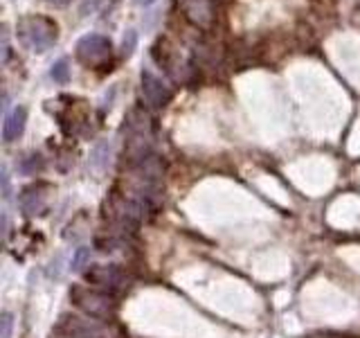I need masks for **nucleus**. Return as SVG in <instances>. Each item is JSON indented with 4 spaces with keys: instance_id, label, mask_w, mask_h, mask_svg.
<instances>
[{
    "instance_id": "nucleus-2",
    "label": "nucleus",
    "mask_w": 360,
    "mask_h": 338,
    "mask_svg": "<svg viewBox=\"0 0 360 338\" xmlns=\"http://www.w3.org/2000/svg\"><path fill=\"white\" fill-rule=\"evenodd\" d=\"M110 52V41L104 34H86L77 43V56L86 63H97Z\"/></svg>"
},
{
    "instance_id": "nucleus-7",
    "label": "nucleus",
    "mask_w": 360,
    "mask_h": 338,
    "mask_svg": "<svg viewBox=\"0 0 360 338\" xmlns=\"http://www.w3.org/2000/svg\"><path fill=\"white\" fill-rule=\"evenodd\" d=\"M9 332H11V318L5 313V318H3V338H9Z\"/></svg>"
},
{
    "instance_id": "nucleus-3",
    "label": "nucleus",
    "mask_w": 360,
    "mask_h": 338,
    "mask_svg": "<svg viewBox=\"0 0 360 338\" xmlns=\"http://www.w3.org/2000/svg\"><path fill=\"white\" fill-rule=\"evenodd\" d=\"M142 93L155 106H160L162 101L169 97V90L165 88V84L151 70H142Z\"/></svg>"
},
{
    "instance_id": "nucleus-6",
    "label": "nucleus",
    "mask_w": 360,
    "mask_h": 338,
    "mask_svg": "<svg viewBox=\"0 0 360 338\" xmlns=\"http://www.w3.org/2000/svg\"><path fill=\"white\" fill-rule=\"evenodd\" d=\"M135 45H138V34H135V30H129L127 37H124V43H122V54L124 56H131Z\"/></svg>"
},
{
    "instance_id": "nucleus-9",
    "label": "nucleus",
    "mask_w": 360,
    "mask_h": 338,
    "mask_svg": "<svg viewBox=\"0 0 360 338\" xmlns=\"http://www.w3.org/2000/svg\"><path fill=\"white\" fill-rule=\"evenodd\" d=\"M133 3H135V5H144V7H146V5H151L153 0H133Z\"/></svg>"
},
{
    "instance_id": "nucleus-8",
    "label": "nucleus",
    "mask_w": 360,
    "mask_h": 338,
    "mask_svg": "<svg viewBox=\"0 0 360 338\" xmlns=\"http://www.w3.org/2000/svg\"><path fill=\"white\" fill-rule=\"evenodd\" d=\"M45 3H52V5H68L70 0H45Z\"/></svg>"
},
{
    "instance_id": "nucleus-1",
    "label": "nucleus",
    "mask_w": 360,
    "mask_h": 338,
    "mask_svg": "<svg viewBox=\"0 0 360 338\" xmlns=\"http://www.w3.org/2000/svg\"><path fill=\"white\" fill-rule=\"evenodd\" d=\"M18 37L34 52H45L56 43V25L45 16H22L18 20Z\"/></svg>"
},
{
    "instance_id": "nucleus-4",
    "label": "nucleus",
    "mask_w": 360,
    "mask_h": 338,
    "mask_svg": "<svg viewBox=\"0 0 360 338\" xmlns=\"http://www.w3.org/2000/svg\"><path fill=\"white\" fill-rule=\"evenodd\" d=\"M25 120H27V111L22 106H16L14 111H11L5 118V124H3V140L5 142L16 140L22 133V129H25Z\"/></svg>"
},
{
    "instance_id": "nucleus-5",
    "label": "nucleus",
    "mask_w": 360,
    "mask_h": 338,
    "mask_svg": "<svg viewBox=\"0 0 360 338\" xmlns=\"http://www.w3.org/2000/svg\"><path fill=\"white\" fill-rule=\"evenodd\" d=\"M50 77L54 79L56 84H65L68 82V77H70V68H68V61L61 59V61H56L52 65V70H50Z\"/></svg>"
}]
</instances>
